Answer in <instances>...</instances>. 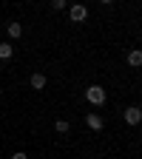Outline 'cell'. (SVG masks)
I'll return each mask as SVG.
<instances>
[{"label":"cell","mask_w":142,"mask_h":159,"mask_svg":"<svg viewBox=\"0 0 142 159\" xmlns=\"http://www.w3.org/2000/svg\"><path fill=\"white\" fill-rule=\"evenodd\" d=\"M85 99H88L91 105H103L105 99H108V94H105L103 85H88V88H85Z\"/></svg>","instance_id":"6da1fadb"},{"label":"cell","mask_w":142,"mask_h":159,"mask_svg":"<svg viewBox=\"0 0 142 159\" xmlns=\"http://www.w3.org/2000/svg\"><path fill=\"white\" fill-rule=\"evenodd\" d=\"M68 17H71V23H85V20H88V9H85V3H74V6L68 9Z\"/></svg>","instance_id":"7a4b0ae2"},{"label":"cell","mask_w":142,"mask_h":159,"mask_svg":"<svg viewBox=\"0 0 142 159\" xmlns=\"http://www.w3.org/2000/svg\"><path fill=\"white\" fill-rule=\"evenodd\" d=\"M122 119L128 125H139L142 122V108H136V105H131V108H125V114H122Z\"/></svg>","instance_id":"3957f363"},{"label":"cell","mask_w":142,"mask_h":159,"mask_svg":"<svg viewBox=\"0 0 142 159\" xmlns=\"http://www.w3.org/2000/svg\"><path fill=\"white\" fill-rule=\"evenodd\" d=\"M29 83H31V88H34V91H43V88H46V83H48V80H46V74H40V71H34V74H31V80H29Z\"/></svg>","instance_id":"277c9868"},{"label":"cell","mask_w":142,"mask_h":159,"mask_svg":"<svg viewBox=\"0 0 142 159\" xmlns=\"http://www.w3.org/2000/svg\"><path fill=\"white\" fill-rule=\"evenodd\" d=\"M85 122H88L91 131H103V116L99 114H85Z\"/></svg>","instance_id":"5b68a950"},{"label":"cell","mask_w":142,"mask_h":159,"mask_svg":"<svg viewBox=\"0 0 142 159\" xmlns=\"http://www.w3.org/2000/svg\"><path fill=\"white\" fill-rule=\"evenodd\" d=\"M125 60H128V66L139 68V66H142V51H139V48H134V51H128V57H125Z\"/></svg>","instance_id":"8992f818"},{"label":"cell","mask_w":142,"mask_h":159,"mask_svg":"<svg viewBox=\"0 0 142 159\" xmlns=\"http://www.w3.org/2000/svg\"><path fill=\"white\" fill-rule=\"evenodd\" d=\"M54 128H57V134H71V122H68V119H57V122H54Z\"/></svg>","instance_id":"52a82bcc"},{"label":"cell","mask_w":142,"mask_h":159,"mask_svg":"<svg viewBox=\"0 0 142 159\" xmlns=\"http://www.w3.org/2000/svg\"><path fill=\"white\" fill-rule=\"evenodd\" d=\"M6 31H9V37H11V40H17L20 34H23V26H20V23H9V26H6Z\"/></svg>","instance_id":"ba28073f"},{"label":"cell","mask_w":142,"mask_h":159,"mask_svg":"<svg viewBox=\"0 0 142 159\" xmlns=\"http://www.w3.org/2000/svg\"><path fill=\"white\" fill-rule=\"evenodd\" d=\"M14 54V46L11 43H0V60H9Z\"/></svg>","instance_id":"9c48e42d"},{"label":"cell","mask_w":142,"mask_h":159,"mask_svg":"<svg viewBox=\"0 0 142 159\" xmlns=\"http://www.w3.org/2000/svg\"><path fill=\"white\" fill-rule=\"evenodd\" d=\"M51 9L60 11V9H66V0H51Z\"/></svg>","instance_id":"30bf717a"},{"label":"cell","mask_w":142,"mask_h":159,"mask_svg":"<svg viewBox=\"0 0 142 159\" xmlns=\"http://www.w3.org/2000/svg\"><path fill=\"white\" fill-rule=\"evenodd\" d=\"M11 159H29V156H26L23 151H17V153H11Z\"/></svg>","instance_id":"8fae6325"},{"label":"cell","mask_w":142,"mask_h":159,"mask_svg":"<svg viewBox=\"0 0 142 159\" xmlns=\"http://www.w3.org/2000/svg\"><path fill=\"white\" fill-rule=\"evenodd\" d=\"M99 3H103V6H111V3H114V0H99Z\"/></svg>","instance_id":"7c38bea8"}]
</instances>
